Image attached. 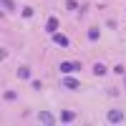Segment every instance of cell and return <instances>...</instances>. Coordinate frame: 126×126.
<instances>
[{
  "mask_svg": "<svg viewBox=\"0 0 126 126\" xmlns=\"http://www.w3.org/2000/svg\"><path fill=\"white\" fill-rule=\"evenodd\" d=\"M58 71L63 73V76H71V73L81 71V63H78V61H61V63H58Z\"/></svg>",
  "mask_w": 126,
  "mask_h": 126,
  "instance_id": "6da1fadb",
  "label": "cell"
},
{
  "mask_svg": "<svg viewBox=\"0 0 126 126\" xmlns=\"http://www.w3.org/2000/svg\"><path fill=\"white\" fill-rule=\"evenodd\" d=\"M58 119L53 116L50 111H38V124H46V126H53Z\"/></svg>",
  "mask_w": 126,
  "mask_h": 126,
  "instance_id": "7a4b0ae2",
  "label": "cell"
},
{
  "mask_svg": "<svg viewBox=\"0 0 126 126\" xmlns=\"http://www.w3.org/2000/svg\"><path fill=\"white\" fill-rule=\"evenodd\" d=\"M106 121H109V124H121V121H124V111H121V109H111V111L106 113Z\"/></svg>",
  "mask_w": 126,
  "mask_h": 126,
  "instance_id": "3957f363",
  "label": "cell"
},
{
  "mask_svg": "<svg viewBox=\"0 0 126 126\" xmlns=\"http://www.w3.org/2000/svg\"><path fill=\"white\" fill-rule=\"evenodd\" d=\"M61 86H63V88H68V91H76V88H81V81H78V78L66 76V78H61Z\"/></svg>",
  "mask_w": 126,
  "mask_h": 126,
  "instance_id": "277c9868",
  "label": "cell"
},
{
  "mask_svg": "<svg viewBox=\"0 0 126 126\" xmlns=\"http://www.w3.org/2000/svg\"><path fill=\"white\" fill-rule=\"evenodd\" d=\"M50 38H53V43H56L58 48H68V46H71V38H68V35H63V33H53Z\"/></svg>",
  "mask_w": 126,
  "mask_h": 126,
  "instance_id": "5b68a950",
  "label": "cell"
},
{
  "mask_svg": "<svg viewBox=\"0 0 126 126\" xmlns=\"http://www.w3.org/2000/svg\"><path fill=\"white\" fill-rule=\"evenodd\" d=\"M15 76H18V81H30V68L28 66H18V71H15Z\"/></svg>",
  "mask_w": 126,
  "mask_h": 126,
  "instance_id": "8992f818",
  "label": "cell"
},
{
  "mask_svg": "<svg viewBox=\"0 0 126 126\" xmlns=\"http://www.w3.org/2000/svg\"><path fill=\"white\" fill-rule=\"evenodd\" d=\"M46 33H50V35L58 33V18H56V15L48 18V23H46Z\"/></svg>",
  "mask_w": 126,
  "mask_h": 126,
  "instance_id": "52a82bcc",
  "label": "cell"
},
{
  "mask_svg": "<svg viewBox=\"0 0 126 126\" xmlns=\"http://www.w3.org/2000/svg\"><path fill=\"white\" fill-rule=\"evenodd\" d=\"M58 121L61 124H73V121H76V113H73V111H61V116H58Z\"/></svg>",
  "mask_w": 126,
  "mask_h": 126,
  "instance_id": "ba28073f",
  "label": "cell"
},
{
  "mask_svg": "<svg viewBox=\"0 0 126 126\" xmlns=\"http://www.w3.org/2000/svg\"><path fill=\"white\" fill-rule=\"evenodd\" d=\"M0 8H3V13L8 15V13H13L15 10V0H0Z\"/></svg>",
  "mask_w": 126,
  "mask_h": 126,
  "instance_id": "9c48e42d",
  "label": "cell"
},
{
  "mask_svg": "<svg viewBox=\"0 0 126 126\" xmlns=\"http://www.w3.org/2000/svg\"><path fill=\"white\" fill-rule=\"evenodd\" d=\"M98 35H101V33H98V28H88V33H86V38L91 40V43H96Z\"/></svg>",
  "mask_w": 126,
  "mask_h": 126,
  "instance_id": "30bf717a",
  "label": "cell"
},
{
  "mask_svg": "<svg viewBox=\"0 0 126 126\" xmlns=\"http://www.w3.org/2000/svg\"><path fill=\"white\" fill-rule=\"evenodd\" d=\"M15 98H18V93H15V91H8V88L3 91V101H8V103H10V101H15Z\"/></svg>",
  "mask_w": 126,
  "mask_h": 126,
  "instance_id": "8fae6325",
  "label": "cell"
},
{
  "mask_svg": "<svg viewBox=\"0 0 126 126\" xmlns=\"http://www.w3.org/2000/svg\"><path fill=\"white\" fill-rule=\"evenodd\" d=\"M93 76H106V66H103V63H96V66H93Z\"/></svg>",
  "mask_w": 126,
  "mask_h": 126,
  "instance_id": "7c38bea8",
  "label": "cell"
},
{
  "mask_svg": "<svg viewBox=\"0 0 126 126\" xmlns=\"http://www.w3.org/2000/svg\"><path fill=\"white\" fill-rule=\"evenodd\" d=\"M78 0H66V10H78Z\"/></svg>",
  "mask_w": 126,
  "mask_h": 126,
  "instance_id": "4fadbf2b",
  "label": "cell"
},
{
  "mask_svg": "<svg viewBox=\"0 0 126 126\" xmlns=\"http://www.w3.org/2000/svg\"><path fill=\"white\" fill-rule=\"evenodd\" d=\"M23 18H25V20H28V18H33V8H30V5L23 8Z\"/></svg>",
  "mask_w": 126,
  "mask_h": 126,
  "instance_id": "5bb4252c",
  "label": "cell"
},
{
  "mask_svg": "<svg viewBox=\"0 0 126 126\" xmlns=\"http://www.w3.org/2000/svg\"><path fill=\"white\" fill-rule=\"evenodd\" d=\"M88 13V3H83L81 8H78V18H83V15H86Z\"/></svg>",
  "mask_w": 126,
  "mask_h": 126,
  "instance_id": "9a60e30c",
  "label": "cell"
},
{
  "mask_svg": "<svg viewBox=\"0 0 126 126\" xmlns=\"http://www.w3.org/2000/svg\"><path fill=\"white\" fill-rule=\"evenodd\" d=\"M113 73H119V76H124V73H126V71H124V66H121V63H119V66H116V68H113Z\"/></svg>",
  "mask_w": 126,
  "mask_h": 126,
  "instance_id": "2e32d148",
  "label": "cell"
},
{
  "mask_svg": "<svg viewBox=\"0 0 126 126\" xmlns=\"http://www.w3.org/2000/svg\"><path fill=\"white\" fill-rule=\"evenodd\" d=\"M124 86H126V73H124Z\"/></svg>",
  "mask_w": 126,
  "mask_h": 126,
  "instance_id": "e0dca14e",
  "label": "cell"
}]
</instances>
